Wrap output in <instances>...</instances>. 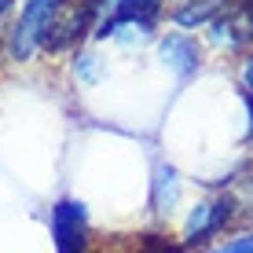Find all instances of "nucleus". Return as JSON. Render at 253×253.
<instances>
[{
	"label": "nucleus",
	"mask_w": 253,
	"mask_h": 253,
	"mask_svg": "<svg viewBox=\"0 0 253 253\" xmlns=\"http://www.w3.org/2000/svg\"><path fill=\"white\" fill-rule=\"evenodd\" d=\"M59 4H63V0H22L19 15H15L11 30H7V37H4V55L11 59V63H30L41 51L44 33H48L51 19H55Z\"/></svg>",
	"instance_id": "obj_1"
},
{
	"label": "nucleus",
	"mask_w": 253,
	"mask_h": 253,
	"mask_svg": "<svg viewBox=\"0 0 253 253\" xmlns=\"http://www.w3.org/2000/svg\"><path fill=\"white\" fill-rule=\"evenodd\" d=\"M239 220V206H235L231 191H220V195H209L202 202H195L184 216V231H180V246L195 250L206 246L209 239H216L224 228Z\"/></svg>",
	"instance_id": "obj_2"
},
{
	"label": "nucleus",
	"mask_w": 253,
	"mask_h": 253,
	"mask_svg": "<svg viewBox=\"0 0 253 253\" xmlns=\"http://www.w3.org/2000/svg\"><path fill=\"white\" fill-rule=\"evenodd\" d=\"M202 41L187 30H169L158 37V63L169 70L176 81H191V77L202 70Z\"/></svg>",
	"instance_id": "obj_3"
},
{
	"label": "nucleus",
	"mask_w": 253,
	"mask_h": 253,
	"mask_svg": "<svg viewBox=\"0 0 253 253\" xmlns=\"http://www.w3.org/2000/svg\"><path fill=\"white\" fill-rule=\"evenodd\" d=\"M51 235L59 253H88V209L77 198H59L51 206Z\"/></svg>",
	"instance_id": "obj_4"
},
{
	"label": "nucleus",
	"mask_w": 253,
	"mask_h": 253,
	"mask_svg": "<svg viewBox=\"0 0 253 253\" xmlns=\"http://www.w3.org/2000/svg\"><path fill=\"white\" fill-rule=\"evenodd\" d=\"M180 172L172 169L169 162H154V172H151V209L158 216H169L172 209L180 206Z\"/></svg>",
	"instance_id": "obj_5"
},
{
	"label": "nucleus",
	"mask_w": 253,
	"mask_h": 253,
	"mask_svg": "<svg viewBox=\"0 0 253 253\" xmlns=\"http://www.w3.org/2000/svg\"><path fill=\"white\" fill-rule=\"evenodd\" d=\"M231 0H176L169 7V22L176 30H206Z\"/></svg>",
	"instance_id": "obj_6"
},
{
	"label": "nucleus",
	"mask_w": 253,
	"mask_h": 253,
	"mask_svg": "<svg viewBox=\"0 0 253 253\" xmlns=\"http://www.w3.org/2000/svg\"><path fill=\"white\" fill-rule=\"evenodd\" d=\"M74 77L84 84V88H92V84L103 77V59L95 55V51H88V48H77L74 51Z\"/></svg>",
	"instance_id": "obj_7"
},
{
	"label": "nucleus",
	"mask_w": 253,
	"mask_h": 253,
	"mask_svg": "<svg viewBox=\"0 0 253 253\" xmlns=\"http://www.w3.org/2000/svg\"><path fill=\"white\" fill-rule=\"evenodd\" d=\"M228 191H231L235 206H239V216H242V213H253V169H250V172H242V176L235 180Z\"/></svg>",
	"instance_id": "obj_8"
},
{
	"label": "nucleus",
	"mask_w": 253,
	"mask_h": 253,
	"mask_svg": "<svg viewBox=\"0 0 253 253\" xmlns=\"http://www.w3.org/2000/svg\"><path fill=\"white\" fill-rule=\"evenodd\" d=\"M239 92L253 99V48L239 55Z\"/></svg>",
	"instance_id": "obj_9"
},
{
	"label": "nucleus",
	"mask_w": 253,
	"mask_h": 253,
	"mask_svg": "<svg viewBox=\"0 0 253 253\" xmlns=\"http://www.w3.org/2000/svg\"><path fill=\"white\" fill-rule=\"evenodd\" d=\"M209 253H253V231H246V235H235V239L220 242V246H213Z\"/></svg>",
	"instance_id": "obj_10"
},
{
	"label": "nucleus",
	"mask_w": 253,
	"mask_h": 253,
	"mask_svg": "<svg viewBox=\"0 0 253 253\" xmlns=\"http://www.w3.org/2000/svg\"><path fill=\"white\" fill-rule=\"evenodd\" d=\"M136 253H191V250L180 246V242H165V239H143V246Z\"/></svg>",
	"instance_id": "obj_11"
},
{
	"label": "nucleus",
	"mask_w": 253,
	"mask_h": 253,
	"mask_svg": "<svg viewBox=\"0 0 253 253\" xmlns=\"http://www.w3.org/2000/svg\"><path fill=\"white\" fill-rule=\"evenodd\" d=\"M250 139H253V136H250Z\"/></svg>",
	"instance_id": "obj_12"
}]
</instances>
